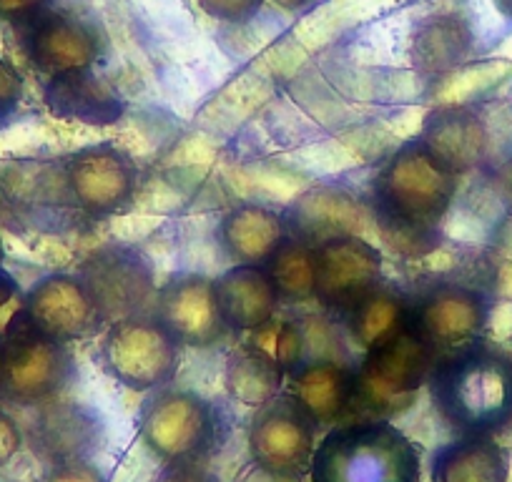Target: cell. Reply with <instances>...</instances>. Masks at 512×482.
<instances>
[{
    "label": "cell",
    "instance_id": "6da1fadb",
    "mask_svg": "<svg viewBox=\"0 0 512 482\" xmlns=\"http://www.w3.org/2000/svg\"><path fill=\"white\" fill-rule=\"evenodd\" d=\"M437 412L462 435H495L512 425V357L472 347L450 354L430 377Z\"/></svg>",
    "mask_w": 512,
    "mask_h": 482
},
{
    "label": "cell",
    "instance_id": "7a4b0ae2",
    "mask_svg": "<svg viewBox=\"0 0 512 482\" xmlns=\"http://www.w3.org/2000/svg\"><path fill=\"white\" fill-rule=\"evenodd\" d=\"M457 191V176L440 164L420 139L384 161L374 179V206L384 226L407 239H430L445 219Z\"/></svg>",
    "mask_w": 512,
    "mask_h": 482
},
{
    "label": "cell",
    "instance_id": "3957f363",
    "mask_svg": "<svg viewBox=\"0 0 512 482\" xmlns=\"http://www.w3.org/2000/svg\"><path fill=\"white\" fill-rule=\"evenodd\" d=\"M307 475L312 482H420V450L390 422H347L319 442Z\"/></svg>",
    "mask_w": 512,
    "mask_h": 482
},
{
    "label": "cell",
    "instance_id": "277c9868",
    "mask_svg": "<svg viewBox=\"0 0 512 482\" xmlns=\"http://www.w3.org/2000/svg\"><path fill=\"white\" fill-rule=\"evenodd\" d=\"M139 435L166 462L206 460L221 450L229 435L219 405L184 390L151 395L139 412Z\"/></svg>",
    "mask_w": 512,
    "mask_h": 482
},
{
    "label": "cell",
    "instance_id": "5b68a950",
    "mask_svg": "<svg viewBox=\"0 0 512 482\" xmlns=\"http://www.w3.org/2000/svg\"><path fill=\"white\" fill-rule=\"evenodd\" d=\"M437 354L412 329L367 349L354 370L352 405L367 412L369 420L400 415L412 405L417 392L430 382Z\"/></svg>",
    "mask_w": 512,
    "mask_h": 482
},
{
    "label": "cell",
    "instance_id": "8992f818",
    "mask_svg": "<svg viewBox=\"0 0 512 482\" xmlns=\"http://www.w3.org/2000/svg\"><path fill=\"white\" fill-rule=\"evenodd\" d=\"M108 375L134 392L159 390L179 370V347L159 319L126 317L111 324L101 342Z\"/></svg>",
    "mask_w": 512,
    "mask_h": 482
},
{
    "label": "cell",
    "instance_id": "52a82bcc",
    "mask_svg": "<svg viewBox=\"0 0 512 482\" xmlns=\"http://www.w3.org/2000/svg\"><path fill=\"white\" fill-rule=\"evenodd\" d=\"M317 427L292 395L272 397L262 407H256V415L251 417V462L274 475H307L317 450Z\"/></svg>",
    "mask_w": 512,
    "mask_h": 482
},
{
    "label": "cell",
    "instance_id": "ba28073f",
    "mask_svg": "<svg viewBox=\"0 0 512 482\" xmlns=\"http://www.w3.org/2000/svg\"><path fill=\"white\" fill-rule=\"evenodd\" d=\"M78 279L91 294L101 322L139 317L154 299V269L144 254L123 244L96 249L81 264Z\"/></svg>",
    "mask_w": 512,
    "mask_h": 482
},
{
    "label": "cell",
    "instance_id": "9c48e42d",
    "mask_svg": "<svg viewBox=\"0 0 512 482\" xmlns=\"http://www.w3.org/2000/svg\"><path fill=\"white\" fill-rule=\"evenodd\" d=\"M3 392L21 405L53 400L73 380V362L63 342L43 337L23 319L8 337Z\"/></svg>",
    "mask_w": 512,
    "mask_h": 482
},
{
    "label": "cell",
    "instance_id": "30bf717a",
    "mask_svg": "<svg viewBox=\"0 0 512 482\" xmlns=\"http://www.w3.org/2000/svg\"><path fill=\"white\" fill-rule=\"evenodd\" d=\"M487 299L467 284H437L412 304L410 329L435 354H457L477 344L487 324Z\"/></svg>",
    "mask_w": 512,
    "mask_h": 482
},
{
    "label": "cell",
    "instance_id": "8fae6325",
    "mask_svg": "<svg viewBox=\"0 0 512 482\" xmlns=\"http://www.w3.org/2000/svg\"><path fill=\"white\" fill-rule=\"evenodd\" d=\"M317 287L314 297L324 307L347 314L379 287L382 254L359 236H332L314 247Z\"/></svg>",
    "mask_w": 512,
    "mask_h": 482
},
{
    "label": "cell",
    "instance_id": "7c38bea8",
    "mask_svg": "<svg viewBox=\"0 0 512 482\" xmlns=\"http://www.w3.org/2000/svg\"><path fill=\"white\" fill-rule=\"evenodd\" d=\"M134 161L108 144L88 146L66 161V179L76 209L106 216L128 204L136 189Z\"/></svg>",
    "mask_w": 512,
    "mask_h": 482
},
{
    "label": "cell",
    "instance_id": "4fadbf2b",
    "mask_svg": "<svg viewBox=\"0 0 512 482\" xmlns=\"http://www.w3.org/2000/svg\"><path fill=\"white\" fill-rule=\"evenodd\" d=\"M156 319L176 342L211 347L226 334L216 284L204 274H176L156 294Z\"/></svg>",
    "mask_w": 512,
    "mask_h": 482
},
{
    "label": "cell",
    "instance_id": "5bb4252c",
    "mask_svg": "<svg viewBox=\"0 0 512 482\" xmlns=\"http://www.w3.org/2000/svg\"><path fill=\"white\" fill-rule=\"evenodd\" d=\"M26 322L43 337L66 344L91 334L101 317L81 279L48 274L26 294Z\"/></svg>",
    "mask_w": 512,
    "mask_h": 482
},
{
    "label": "cell",
    "instance_id": "9a60e30c",
    "mask_svg": "<svg viewBox=\"0 0 512 482\" xmlns=\"http://www.w3.org/2000/svg\"><path fill=\"white\" fill-rule=\"evenodd\" d=\"M106 427L93 407L81 402H53L31 425V447L48 465L91 460L103 445Z\"/></svg>",
    "mask_w": 512,
    "mask_h": 482
},
{
    "label": "cell",
    "instance_id": "2e32d148",
    "mask_svg": "<svg viewBox=\"0 0 512 482\" xmlns=\"http://www.w3.org/2000/svg\"><path fill=\"white\" fill-rule=\"evenodd\" d=\"M23 46L33 66L51 78L93 66L101 51L96 33L88 23L58 11H41L28 18Z\"/></svg>",
    "mask_w": 512,
    "mask_h": 482
},
{
    "label": "cell",
    "instance_id": "e0dca14e",
    "mask_svg": "<svg viewBox=\"0 0 512 482\" xmlns=\"http://www.w3.org/2000/svg\"><path fill=\"white\" fill-rule=\"evenodd\" d=\"M420 141L455 176L482 166L490 154V129L472 106H447L430 113Z\"/></svg>",
    "mask_w": 512,
    "mask_h": 482
},
{
    "label": "cell",
    "instance_id": "ac0fdd59",
    "mask_svg": "<svg viewBox=\"0 0 512 482\" xmlns=\"http://www.w3.org/2000/svg\"><path fill=\"white\" fill-rule=\"evenodd\" d=\"M46 106L53 116L88 126H111L123 116L116 88L91 66L53 76L46 86Z\"/></svg>",
    "mask_w": 512,
    "mask_h": 482
},
{
    "label": "cell",
    "instance_id": "d6986e66",
    "mask_svg": "<svg viewBox=\"0 0 512 482\" xmlns=\"http://www.w3.org/2000/svg\"><path fill=\"white\" fill-rule=\"evenodd\" d=\"M289 395L317 425H332L352 407L354 370L339 359H302L289 372Z\"/></svg>",
    "mask_w": 512,
    "mask_h": 482
},
{
    "label": "cell",
    "instance_id": "ffe728a7",
    "mask_svg": "<svg viewBox=\"0 0 512 482\" xmlns=\"http://www.w3.org/2000/svg\"><path fill=\"white\" fill-rule=\"evenodd\" d=\"M214 284L221 317L229 329L251 332L269 322L277 312L279 292L267 269L236 264Z\"/></svg>",
    "mask_w": 512,
    "mask_h": 482
},
{
    "label": "cell",
    "instance_id": "44dd1931",
    "mask_svg": "<svg viewBox=\"0 0 512 482\" xmlns=\"http://www.w3.org/2000/svg\"><path fill=\"white\" fill-rule=\"evenodd\" d=\"M287 239V224L262 204H241L224 216L219 241L234 262L262 267Z\"/></svg>",
    "mask_w": 512,
    "mask_h": 482
},
{
    "label": "cell",
    "instance_id": "7402d4cb",
    "mask_svg": "<svg viewBox=\"0 0 512 482\" xmlns=\"http://www.w3.org/2000/svg\"><path fill=\"white\" fill-rule=\"evenodd\" d=\"M507 452L492 435H462L432 455V482H507Z\"/></svg>",
    "mask_w": 512,
    "mask_h": 482
},
{
    "label": "cell",
    "instance_id": "603a6c76",
    "mask_svg": "<svg viewBox=\"0 0 512 482\" xmlns=\"http://www.w3.org/2000/svg\"><path fill=\"white\" fill-rule=\"evenodd\" d=\"M284 377H287V370L279 365L277 359H272L251 342L231 349L229 359H226V392H229L231 400L246 407H262L264 402L277 397L284 385Z\"/></svg>",
    "mask_w": 512,
    "mask_h": 482
},
{
    "label": "cell",
    "instance_id": "cb8c5ba5",
    "mask_svg": "<svg viewBox=\"0 0 512 482\" xmlns=\"http://www.w3.org/2000/svg\"><path fill=\"white\" fill-rule=\"evenodd\" d=\"M472 46L467 23L457 16L427 18L412 38V58L422 76H442L465 61Z\"/></svg>",
    "mask_w": 512,
    "mask_h": 482
},
{
    "label": "cell",
    "instance_id": "d4e9b609",
    "mask_svg": "<svg viewBox=\"0 0 512 482\" xmlns=\"http://www.w3.org/2000/svg\"><path fill=\"white\" fill-rule=\"evenodd\" d=\"M412 304L395 289L377 287L369 292L354 309H349V329L352 337L364 349H372L387 339L410 329Z\"/></svg>",
    "mask_w": 512,
    "mask_h": 482
},
{
    "label": "cell",
    "instance_id": "484cf974",
    "mask_svg": "<svg viewBox=\"0 0 512 482\" xmlns=\"http://www.w3.org/2000/svg\"><path fill=\"white\" fill-rule=\"evenodd\" d=\"M294 229L302 241H327L332 236H347L344 221H352V199L339 189H312L294 204Z\"/></svg>",
    "mask_w": 512,
    "mask_h": 482
},
{
    "label": "cell",
    "instance_id": "4316f807",
    "mask_svg": "<svg viewBox=\"0 0 512 482\" xmlns=\"http://www.w3.org/2000/svg\"><path fill=\"white\" fill-rule=\"evenodd\" d=\"M267 272L277 287L279 297L289 302H304L314 297L317 287V267H314V247L302 239H284L277 252L267 262Z\"/></svg>",
    "mask_w": 512,
    "mask_h": 482
},
{
    "label": "cell",
    "instance_id": "83f0119b",
    "mask_svg": "<svg viewBox=\"0 0 512 482\" xmlns=\"http://www.w3.org/2000/svg\"><path fill=\"white\" fill-rule=\"evenodd\" d=\"M246 342H251L272 359H277L287 372H292L304 359V334L292 322H279V319L272 317L262 327L251 329V337Z\"/></svg>",
    "mask_w": 512,
    "mask_h": 482
},
{
    "label": "cell",
    "instance_id": "f1b7e54d",
    "mask_svg": "<svg viewBox=\"0 0 512 482\" xmlns=\"http://www.w3.org/2000/svg\"><path fill=\"white\" fill-rule=\"evenodd\" d=\"M26 319V294L16 279L0 269V339L8 337Z\"/></svg>",
    "mask_w": 512,
    "mask_h": 482
},
{
    "label": "cell",
    "instance_id": "f546056e",
    "mask_svg": "<svg viewBox=\"0 0 512 482\" xmlns=\"http://www.w3.org/2000/svg\"><path fill=\"white\" fill-rule=\"evenodd\" d=\"M199 6L211 18L229 23H244L262 11L264 0H199Z\"/></svg>",
    "mask_w": 512,
    "mask_h": 482
},
{
    "label": "cell",
    "instance_id": "4dcf8cb0",
    "mask_svg": "<svg viewBox=\"0 0 512 482\" xmlns=\"http://www.w3.org/2000/svg\"><path fill=\"white\" fill-rule=\"evenodd\" d=\"M154 482H219V477L204 465V460H179L169 462Z\"/></svg>",
    "mask_w": 512,
    "mask_h": 482
},
{
    "label": "cell",
    "instance_id": "1f68e13d",
    "mask_svg": "<svg viewBox=\"0 0 512 482\" xmlns=\"http://www.w3.org/2000/svg\"><path fill=\"white\" fill-rule=\"evenodd\" d=\"M46 482H106V475L91 460H71L53 465Z\"/></svg>",
    "mask_w": 512,
    "mask_h": 482
},
{
    "label": "cell",
    "instance_id": "d6a6232c",
    "mask_svg": "<svg viewBox=\"0 0 512 482\" xmlns=\"http://www.w3.org/2000/svg\"><path fill=\"white\" fill-rule=\"evenodd\" d=\"M23 98V81L16 68L0 58V121L11 116Z\"/></svg>",
    "mask_w": 512,
    "mask_h": 482
},
{
    "label": "cell",
    "instance_id": "836d02e7",
    "mask_svg": "<svg viewBox=\"0 0 512 482\" xmlns=\"http://www.w3.org/2000/svg\"><path fill=\"white\" fill-rule=\"evenodd\" d=\"M23 432L8 412L0 410V467H6L21 452Z\"/></svg>",
    "mask_w": 512,
    "mask_h": 482
},
{
    "label": "cell",
    "instance_id": "e575fe53",
    "mask_svg": "<svg viewBox=\"0 0 512 482\" xmlns=\"http://www.w3.org/2000/svg\"><path fill=\"white\" fill-rule=\"evenodd\" d=\"M48 0H0V18L13 23H26L28 18L46 11Z\"/></svg>",
    "mask_w": 512,
    "mask_h": 482
},
{
    "label": "cell",
    "instance_id": "d590c367",
    "mask_svg": "<svg viewBox=\"0 0 512 482\" xmlns=\"http://www.w3.org/2000/svg\"><path fill=\"white\" fill-rule=\"evenodd\" d=\"M302 477H287V475H274V472L262 470L251 462V472L244 477V482H299Z\"/></svg>",
    "mask_w": 512,
    "mask_h": 482
},
{
    "label": "cell",
    "instance_id": "8d00e7d4",
    "mask_svg": "<svg viewBox=\"0 0 512 482\" xmlns=\"http://www.w3.org/2000/svg\"><path fill=\"white\" fill-rule=\"evenodd\" d=\"M500 191H502V201H505L507 211L512 214V159L502 166L500 174Z\"/></svg>",
    "mask_w": 512,
    "mask_h": 482
},
{
    "label": "cell",
    "instance_id": "74e56055",
    "mask_svg": "<svg viewBox=\"0 0 512 482\" xmlns=\"http://www.w3.org/2000/svg\"><path fill=\"white\" fill-rule=\"evenodd\" d=\"M274 3H277V6H282V8H287V11H299V8L309 6L312 0H274Z\"/></svg>",
    "mask_w": 512,
    "mask_h": 482
},
{
    "label": "cell",
    "instance_id": "f35d334b",
    "mask_svg": "<svg viewBox=\"0 0 512 482\" xmlns=\"http://www.w3.org/2000/svg\"><path fill=\"white\" fill-rule=\"evenodd\" d=\"M3 375H6V347L0 339V392H3Z\"/></svg>",
    "mask_w": 512,
    "mask_h": 482
},
{
    "label": "cell",
    "instance_id": "ab89813d",
    "mask_svg": "<svg viewBox=\"0 0 512 482\" xmlns=\"http://www.w3.org/2000/svg\"><path fill=\"white\" fill-rule=\"evenodd\" d=\"M0 264H3V241H0ZM3 269V267H0Z\"/></svg>",
    "mask_w": 512,
    "mask_h": 482
}]
</instances>
